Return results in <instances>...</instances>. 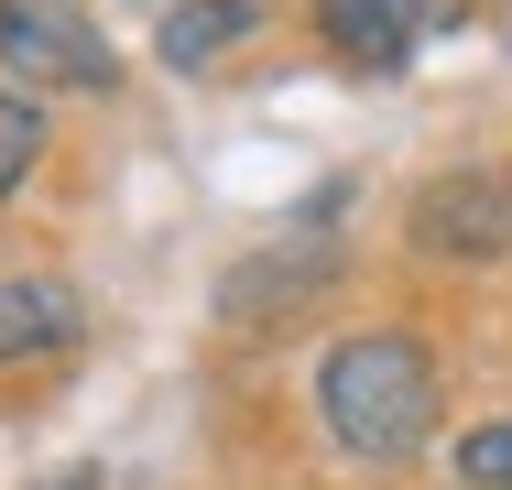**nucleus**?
<instances>
[{"instance_id": "f257e3e1", "label": "nucleus", "mask_w": 512, "mask_h": 490, "mask_svg": "<svg viewBox=\"0 0 512 490\" xmlns=\"http://www.w3.org/2000/svg\"><path fill=\"white\" fill-rule=\"evenodd\" d=\"M436 360L393 338V327H371V338H338L327 360H316V414H327V436L349 447V458H371V469H404L414 447L436 436Z\"/></svg>"}, {"instance_id": "f03ea898", "label": "nucleus", "mask_w": 512, "mask_h": 490, "mask_svg": "<svg viewBox=\"0 0 512 490\" xmlns=\"http://www.w3.org/2000/svg\"><path fill=\"white\" fill-rule=\"evenodd\" d=\"M0 66L22 88H109L120 55L77 0H0Z\"/></svg>"}, {"instance_id": "7ed1b4c3", "label": "nucleus", "mask_w": 512, "mask_h": 490, "mask_svg": "<svg viewBox=\"0 0 512 490\" xmlns=\"http://www.w3.org/2000/svg\"><path fill=\"white\" fill-rule=\"evenodd\" d=\"M414 251H436V262H502L512 251V175H491V164L436 175L414 196Z\"/></svg>"}, {"instance_id": "20e7f679", "label": "nucleus", "mask_w": 512, "mask_h": 490, "mask_svg": "<svg viewBox=\"0 0 512 490\" xmlns=\"http://www.w3.org/2000/svg\"><path fill=\"white\" fill-rule=\"evenodd\" d=\"M88 316H77V284H55V273H0V360H44V349H66Z\"/></svg>"}, {"instance_id": "39448f33", "label": "nucleus", "mask_w": 512, "mask_h": 490, "mask_svg": "<svg viewBox=\"0 0 512 490\" xmlns=\"http://www.w3.org/2000/svg\"><path fill=\"white\" fill-rule=\"evenodd\" d=\"M316 22L360 66H404V44H414V0H316Z\"/></svg>"}, {"instance_id": "423d86ee", "label": "nucleus", "mask_w": 512, "mask_h": 490, "mask_svg": "<svg viewBox=\"0 0 512 490\" xmlns=\"http://www.w3.org/2000/svg\"><path fill=\"white\" fill-rule=\"evenodd\" d=\"M251 22H262V0H175V11H164V66L197 77V66H218Z\"/></svg>"}, {"instance_id": "0eeeda50", "label": "nucleus", "mask_w": 512, "mask_h": 490, "mask_svg": "<svg viewBox=\"0 0 512 490\" xmlns=\"http://www.w3.org/2000/svg\"><path fill=\"white\" fill-rule=\"evenodd\" d=\"M33 153H44V109H33L22 88H0V196L33 175Z\"/></svg>"}, {"instance_id": "6e6552de", "label": "nucleus", "mask_w": 512, "mask_h": 490, "mask_svg": "<svg viewBox=\"0 0 512 490\" xmlns=\"http://www.w3.org/2000/svg\"><path fill=\"white\" fill-rule=\"evenodd\" d=\"M458 480H469V490H512V414L458 436Z\"/></svg>"}, {"instance_id": "1a4fd4ad", "label": "nucleus", "mask_w": 512, "mask_h": 490, "mask_svg": "<svg viewBox=\"0 0 512 490\" xmlns=\"http://www.w3.org/2000/svg\"><path fill=\"white\" fill-rule=\"evenodd\" d=\"M55 490H99V480H55Z\"/></svg>"}]
</instances>
